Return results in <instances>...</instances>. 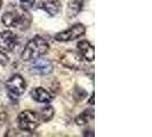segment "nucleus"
<instances>
[{
	"mask_svg": "<svg viewBox=\"0 0 152 137\" xmlns=\"http://www.w3.org/2000/svg\"><path fill=\"white\" fill-rule=\"evenodd\" d=\"M60 63L64 68H72V70H79V68H83V57L78 52L70 49V50H66L61 56Z\"/></svg>",
	"mask_w": 152,
	"mask_h": 137,
	"instance_id": "5",
	"label": "nucleus"
},
{
	"mask_svg": "<svg viewBox=\"0 0 152 137\" xmlns=\"http://www.w3.org/2000/svg\"><path fill=\"white\" fill-rule=\"evenodd\" d=\"M77 48H78V53L81 55L83 60H85V61H87V62H93L95 60L94 46L91 45L88 40L78 41Z\"/></svg>",
	"mask_w": 152,
	"mask_h": 137,
	"instance_id": "8",
	"label": "nucleus"
},
{
	"mask_svg": "<svg viewBox=\"0 0 152 137\" xmlns=\"http://www.w3.org/2000/svg\"><path fill=\"white\" fill-rule=\"evenodd\" d=\"M31 23H32L31 14L26 9L22 8V10H20V13H18V17H17V21H16L14 28H17L21 31H25L31 26Z\"/></svg>",
	"mask_w": 152,
	"mask_h": 137,
	"instance_id": "9",
	"label": "nucleus"
},
{
	"mask_svg": "<svg viewBox=\"0 0 152 137\" xmlns=\"http://www.w3.org/2000/svg\"><path fill=\"white\" fill-rule=\"evenodd\" d=\"M6 88L12 97H20L26 90V82L21 74H14L6 81Z\"/></svg>",
	"mask_w": 152,
	"mask_h": 137,
	"instance_id": "4",
	"label": "nucleus"
},
{
	"mask_svg": "<svg viewBox=\"0 0 152 137\" xmlns=\"http://www.w3.org/2000/svg\"><path fill=\"white\" fill-rule=\"evenodd\" d=\"M94 98H95V97H94V93H93L91 96V98H89V101H88V103H89L91 105H94Z\"/></svg>",
	"mask_w": 152,
	"mask_h": 137,
	"instance_id": "20",
	"label": "nucleus"
},
{
	"mask_svg": "<svg viewBox=\"0 0 152 137\" xmlns=\"http://www.w3.org/2000/svg\"><path fill=\"white\" fill-rule=\"evenodd\" d=\"M9 63V57L4 50H0V65H7Z\"/></svg>",
	"mask_w": 152,
	"mask_h": 137,
	"instance_id": "18",
	"label": "nucleus"
},
{
	"mask_svg": "<svg viewBox=\"0 0 152 137\" xmlns=\"http://www.w3.org/2000/svg\"><path fill=\"white\" fill-rule=\"evenodd\" d=\"M1 6H2V0H0V9H1Z\"/></svg>",
	"mask_w": 152,
	"mask_h": 137,
	"instance_id": "21",
	"label": "nucleus"
},
{
	"mask_svg": "<svg viewBox=\"0 0 152 137\" xmlns=\"http://www.w3.org/2000/svg\"><path fill=\"white\" fill-rule=\"evenodd\" d=\"M31 97L36 102H39V103H49L53 99L52 94L48 93L46 89H44L42 87H37V88L32 89L31 90Z\"/></svg>",
	"mask_w": 152,
	"mask_h": 137,
	"instance_id": "11",
	"label": "nucleus"
},
{
	"mask_svg": "<svg viewBox=\"0 0 152 137\" xmlns=\"http://www.w3.org/2000/svg\"><path fill=\"white\" fill-rule=\"evenodd\" d=\"M39 7L44 9L46 13L49 14L50 16H55L61 12L62 5L60 0H44L40 2Z\"/></svg>",
	"mask_w": 152,
	"mask_h": 137,
	"instance_id": "10",
	"label": "nucleus"
},
{
	"mask_svg": "<svg viewBox=\"0 0 152 137\" xmlns=\"http://www.w3.org/2000/svg\"><path fill=\"white\" fill-rule=\"evenodd\" d=\"M17 46V36L12 31L0 32V49L4 52H12Z\"/></svg>",
	"mask_w": 152,
	"mask_h": 137,
	"instance_id": "7",
	"label": "nucleus"
},
{
	"mask_svg": "<svg viewBox=\"0 0 152 137\" xmlns=\"http://www.w3.org/2000/svg\"><path fill=\"white\" fill-rule=\"evenodd\" d=\"M85 32H86V26L81 23H77L68 30H64L57 33L55 36V40L58 42H69V41H72V40H76V39L83 37Z\"/></svg>",
	"mask_w": 152,
	"mask_h": 137,
	"instance_id": "3",
	"label": "nucleus"
},
{
	"mask_svg": "<svg viewBox=\"0 0 152 137\" xmlns=\"http://www.w3.org/2000/svg\"><path fill=\"white\" fill-rule=\"evenodd\" d=\"M54 114H55V111H54L53 106H45L39 113V120L42 122H48L50 121L54 118Z\"/></svg>",
	"mask_w": 152,
	"mask_h": 137,
	"instance_id": "15",
	"label": "nucleus"
},
{
	"mask_svg": "<svg viewBox=\"0 0 152 137\" xmlns=\"http://www.w3.org/2000/svg\"><path fill=\"white\" fill-rule=\"evenodd\" d=\"M49 50V45L44 38L36 36L34 38H32L26 44L24 50L22 52L21 58L23 62H30L34 61L36 58L41 57L48 53Z\"/></svg>",
	"mask_w": 152,
	"mask_h": 137,
	"instance_id": "1",
	"label": "nucleus"
},
{
	"mask_svg": "<svg viewBox=\"0 0 152 137\" xmlns=\"http://www.w3.org/2000/svg\"><path fill=\"white\" fill-rule=\"evenodd\" d=\"M94 118V110L93 109H88L84 111L83 113H80L76 118V123L78 126H84L86 123H88V121Z\"/></svg>",
	"mask_w": 152,
	"mask_h": 137,
	"instance_id": "14",
	"label": "nucleus"
},
{
	"mask_svg": "<svg viewBox=\"0 0 152 137\" xmlns=\"http://www.w3.org/2000/svg\"><path fill=\"white\" fill-rule=\"evenodd\" d=\"M39 121L40 120H39L38 114L30 110L23 111L17 117L18 128L23 131H28V133H33L37 129L39 126Z\"/></svg>",
	"mask_w": 152,
	"mask_h": 137,
	"instance_id": "2",
	"label": "nucleus"
},
{
	"mask_svg": "<svg viewBox=\"0 0 152 137\" xmlns=\"http://www.w3.org/2000/svg\"><path fill=\"white\" fill-rule=\"evenodd\" d=\"M72 96H73L76 102H81L83 99L87 97V91L85 90L84 88H81V87H76L75 90H73Z\"/></svg>",
	"mask_w": 152,
	"mask_h": 137,
	"instance_id": "16",
	"label": "nucleus"
},
{
	"mask_svg": "<svg viewBox=\"0 0 152 137\" xmlns=\"http://www.w3.org/2000/svg\"><path fill=\"white\" fill-rule=\"evenodd\" d=\"M84 7V2L83 0H71L68 5V9H66V15L70 18L76 17Z\"/></svg>",
	"mask_w": 152,
	"mask_h": 137,
	"instance_id": "13",
	"label": "nucleus"
},
{
	"mask_svg": "<svg viewBox=\"0 0 152 137\" xmlns=\"http://www.w3.org/2000/svg\"><path fill=\"white\" fill-rule=\"evenodd\" d=\"M6 121H7V113H5V112H0V126L5 125Z\"/></svg>",
	"mask_w": 152,
	"mask_h": 137,
	"instance_id": "19",
	"label": "nucleus"
},
{
	"mask_svg": "<svg viewBox=\"0 0 152 137\" xmlns=\"http://www.w3.org/2000/svg\"><path fill=\"white\" fill-rule=\"evenodd\" d=\"M18 13L20 10L17 9H13V10H7L4 15H2V24L7 28H13L15 26V23L17 21V17H18Z\"/></svg>",
	"mask_w": 152,
	"mask_h": 137,
	"instance_id": "12",
	"label": "nucleus"
},
{
	"mask_svg": "<svg viewBox=\"0 0 152 137\" xmlns=\"http://www.w3.org/2000/svg\"><path fill=\"white\" fill-rule=\"evenodd\" d=\"M53 63L47 58H42L41 56V57L36 58L34 62L32 63L30 72L33 74H38V76H47L53 72Z\"/></svg>",
	"mask_w": 152,
	"mask_h": 137,
	"instance_id": "6",
	"label": "nucleus"
},
{
	"mask_svg": "<svg viewBox=\"0 0 152 137\" xmlns=\"http://www.w3.org/2000/svg\"><path fill=\"white\" fill-rule=\"evenodd\" d=\"M18 1H20L23 9H26V10L31 9L34 6V2H36V0H18Z\"/></svg>",
	"mask_w": 152,
	"mask_h": 137,
	"instance_id": "17",
	"label": "nucleus"
}]
</instances>
